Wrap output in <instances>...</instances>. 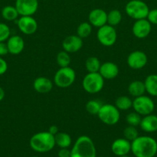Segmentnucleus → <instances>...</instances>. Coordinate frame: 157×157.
<instances>
[{
    "instance_id": "f257e3e1",
    "label": "nucleus",
    "mask_w": 157,
    "mask_h": 157,
    "mask_svg": "<svg viewBox=\"0 0 157 157\" xmlns=\"http://www.w3.org/2000/svg\"><path fill=\"white\" fill-rule=\"evenodd\" d=\"M131 151L135 157H154L157 153V141L148 136H139L131 142Z\"/></svg>"
},
{
    "instance_id": "f03ea898",
    "label": "nucleus",
    "mask_w": 157,
    "mask_h": 157,
    "mask_svg": "<svg viewBox=\"0 0 157 157\" xmlns=\"http://www.w3.org/2000/svg\"><path fill=\"white\" fill-rule=\"evenodd\" d=\"M30 147L37 153H47L55 146V136L49 131H43L34 134L29 140Z\"/></svg>"
},
{
    "instance_id": "7ed1b4c3",
    "label": "nucleus",
    "mask_w": 157,
    "mask_h": 157,
    "mask_svg": "<svg viewBox=\"0 0 157 157\" xmlns=\"http://www.w3.org/2000/svg\"><path fill=\"white\" fill-rule=\"evenodd\" d=\"M71 157H96V149L92 140L88 136H79L71 150Z\"/></svg>"
},
{
    "instance_id": "20e7f679",
    "label": "nucleus",
    "mask_w": 157,
    "mask_h": 157,
    "mask_svg": "<svg viewBox=\"0 0 157 157\" xmlns=\"http://www.w3.org/2000/svg\"><path fill=\"white\" fill-rule=\"evenodd\" d=\"M125 11L128 16L135 20L146 18L149 12V8L142 0H131L125 6Z\"/></svg>"
},
{
    "instance_id": "39448f33",
    "label": "nucleus",
    "mask_w": 157,
    "mask_h": 157,
    "mask_svg": "<svg viewBox=\"0 0 157 157\" xmlns=\"http://www.w3.org/2000/svg\"><path fill=\"white\" fill-rule=\"evenodd\" d=\"M104 80L99 72L88 73L83 78L82 85L85 91L94 94L103 90L104 87Z\"/></svg>"
},
{
    "instance_id": "423d86ee",
    "label": "nucleus",
    "mask_w": 157,
    "mask_h": 157,
    "mask_svg": "<svg viewBox=\"0 0 157 157\" xmlns=\"http://www.w3.org/2000/svg\"><path fill=\"white\" fill-rule=\"evenodd\" d=\"M120 110L112 104H103L97 116L99 119L106 125L116 124L120 119Z\"/></svg>"
},
{
    "instance_id": "0eeeda50",
    "label": "nucleus",
    "mask_w": 157,
    "mask_h": 157,
    "mask_svg": "<svg viewBox=\"0 0 157 157\" xmlns=\"http://www.w3.org/2000/svg\"><path fill=\"white\" fill-rule=\"evenodd\" d=\"M75 72L72 67H60L54 75V83L60 88L70 87L75 80Z\"/></svg>"
},
{
    "instance_id": "6e6552de",
    "label": "nucleus",
    "mask_w": 157,
    "mask_h": 157,
    "mask_svg": "<svg viewBox=\"0 0 157 157\" xmlns=\"http://www.w3.org/2000/svg\"><path fill=\"white\" fill-rule=\"evenodd\" d=\"M132 108L134 109V111L141 116H146L153 112L155 104L151 98L142 95L134 98L132 101Z\"/></svg>"
},
{
    "instance_id": "1a4fd4ad",
    "label": "nucleus",
    "mask_w": 157,
    "mask_h": 157,
    "mask_svg": "<svg viewBox=\"0 0 157 157\" xmlns=\"http://www.w3.org/2000/svg\"><path fill=\"white\" fill-rule=\"evenodd\" d=\"M97 39L101 44L106 47L112 46L117 39V33L113 26L106 24L99 28Z\"/></svg>"
},
{
    "instance_id": "9d476101",
    "label": "nucleus",
    "mask_w": 157,
    "mask_h": 157,
    "mask_svg": "<svg viewBox=\"0 0 157 157\" xmlns=\"http://www.w3.org/2000/svg\"><path fill=\"white\" fill-rule=\"evenodd\" d=\"M15 7L20 16H32L38 8V0H15Z\"/></svg>"
},
{
    "instance_id": "9b49d317",
    "label": "nucleus",
    "mask_w": 157,
    "mask_h": 157,
    "mask_svg": "<svg viewBox=\"0 0 157 157\" xmlns=\"http://www.w3.org/2000/svg\"><path fill=\"white\" fill-rule=\"evenodd\" d=\"M148 62L146 53L142 51H134L131 52L127 58V64L130 68L139 70L143 68Z\"/></svg>"
},
{
    "instance_id": "f8f14e48",
    "label": "nucleus",
    "mask_w": 157,
    "mask_h": 157,
    "mask_svg": "<svg viewBox=\"0 0 157 157\" xmlns=\"http://www.w3.org/2000/svg\"><path fill=\"white\" fill-rule=\"evenodd\" d=\"M17 25L22 33L27 35L34 34L38 29L37 21L32 16H21L18 18Z\"/></svg>"
},
{
    "instance_id": "ddd939ff",
    "label": "nucleus",
    "mask_w": 157,
    "mask_h": 157,
    "mask_svg": "<svg viewBox=\"0 0 157 157\" xmlns=\"http://www.w3.org/2000/svg\"><path fill=\"white\" fill-rule=\"evenodd\" d=\"M152 30V25L147 20V18L135 20L132 25V34L134 36L139 39L146 38L150 34Z\"/></svg>"
},
{
    "instance_id": "4468645a",
    "label": "nucleus",
    "mask_w": 157,
    "mask_h": 157,
    "mask_svg": "<svg viewBox=\"0 0 157 157\" xmlns=\"http://www.w3.org/2000/svg\"><path fill=\"white\" fill-rule=\"evenodd\" d=\"M62 45L65 52L68 53H75L83 48V38L77 35H69L63 40Z\"/></svg>"
},
{
    "instance_id": "2eb2a0df",
    "label": "nucleus",
    "mask_w": 157,
    "mask_h": 157,
    "mask_svg": "<svg viewBox=\"0 0 157 157\" xmlns=\"http://www.w3.org/2000/svg\"><path fill=\"white\" fill-rule=\"evenodd\" d=\"M111 150L115 156H126L131 151V142L126 138H119L113 141Z\"/></svg>"
},
{
    "instance_id": "dca6fc26",
    "label": "nucleus",
    "mask_w": 157,
    "mask_h": 157,
    "mask_svg": "<svg viewBox=\"0 0 157 157\" xmlns=\"http://www.w3.org/2000/svg\"><path fill=\"white\" fill-rule=\"evenodd\" d=\"M89 22L94 27H102L107 24V13L102 9H92L89 14Z\"/></svg>"
},
{
    "instance_id": "f3484780",
    "label": "nucleus",
    "mask_w": 157,
    "mask_h": 157,
    "mask_svg": "<svg viewBox=\"0 0 157 157\" xmlns=\"http://www.w3.org/2000/svg\"><path fill=\"white\" fill-rule=\"evenodd\" d=\"M9 53L12 55H18L22 52L25 48V42L23 38L19 35H12L8 38L7 41Z\"/></svg>"
},
{
    "instance_id": "a211bd4d",
    "label": "nucleus",
    "mask_w": 157,
    "mask_h": 157,
    "mask_svg": "<svg viewBox=\"0 0 157 157\" xmlns=\"http://www.w3.org/2000/svg\"><path fill=\"white\" fill-rule=\"evenodd\" d=\"M119 72L118 65L111 61H107L101 64L99 73L104 79L112 80L116 78Z\"/></svg>"
},
{
    "instance_id": "6ab92c4d",
    "label": "nucleus",
    "mask_w": 157,
    "mask_h": 157,
    "mask_svg": "<svg viewBox=\"0 0 157 157\" xmlns=\"http://www.w3.org/2000/svg\"><path fill=\"white\" fill-rule=\"evenodd\" d=\"M53 83L46 77H38L34 81L33 88L39 94H47L52 90Z\"/></svg>"
},
{
    "instance_id": "aec40b11",
    "label": "nucleus",
    "mask_w": 157,
    "mask_h": 157,
    "mask_svg": "<svg viewBox=\"0 0 157 157\" xmlns=\"http://www.w3.org/2000/svg\"><path fill=\"white\" fill-rule=\"evenodd\" d=\"M143 131L146 133H153L157 131V116L150 114L143 116L139 124Z\"/></svg>"
},
{
    "instance_id": "412c9836",
    "label": "nucleus",
    "mask_w": 157,
    "mask_h": 157,
    "mask_svg": "<svg viewBox=\"0 0 157 157\" xmlns=\"http://www.w3.org/2000/svg\"><path fill=\"white\" fill-rule=\"evenodd\" d=\"M128 91H129V94L134 98L144 95L145 92H146L144 82L140 81H132L128 87Z\"/></svg>"
},
{
    "instance_id": "4be33fe9",
    "label": "nucleus",
    "mask_w": 157,
    "mask_h": 157,
    "mask_svg": "<svg viewBox=\"0 0 157 157\" xmlns=\"http://www.w3.org/2000/svg\"><path fill=\"white\" fill-rule=\"evenodd\" d=\"M146 92L152 97H157V75H150L144 81Z\"/></svg>"
},
{
    "instance_id": "5701e85b",
    "label": "nucleus",
    "mask_w": 157,
    "mask_h": 157,
    "mask_svg": "<svg viewBox=\"0 0 157 157\" xmlns=\"http://www.w3.org/2000/svg\"><path fill=\"white\" fill-rule=\"evenodd\" d=\"M55 145L60 148H69L72 144V138L70 135L64 132H58L55 135Z\"/></svg>"
},
{
    "instance_id": "b1692460",
    "label": "nucleus",
    "mask_w": 157,
    "mask_h": 157,
    "mask_svg": "<svg viewBox=\"0 0 157 157\" xmlns=\"http://www.w3.org/2000/svg\"><path fill=\"white\" fill-rule=\"evenodd\" d=\"M2 16L6 21H15L18 19L19 14L17 11L16 8L12 6H6L2 9Z\"/></svg>"
},
{
    "instance_id": "393cba45",
    "label": "nucleus",
    "mask_w": 157,
    "mask_h": 157,
    "mask_svg": "<svg viewBox=\"0 0 157 157\" xmlns=\"http://www.w3.org/2000/svg\"><path fill=\"white\" fill-rule=\"evenodd\" d=\"M115 106L122 111H126L132 107V101L127 96H120L115 100Z\"/></svg>"
},
{
    "instance_id": "a878e982",
    "label": "nucleus",
    "mask_w": 157,
    "mask_h": 157,
    "mask_svg": "<svg viewBox=\"0 0 157 157\" xmlns=\"http://www.w3.org/2000/svg\"><path fill=\"white\" fill-rule=\"evenodd\" d=\"M123 19L122 13L118 9H112L107 13V24L111 26H116Z\"/></svg>"
},
{
    "instance_id": "bb28decb",
    "label": "nucleus",
    "mask_w": 157,
    "mask_h": 157,
    "mask_svg": "<svg viewBox=\"0 0 157 157\" xmlns=\"http://www.w3.org/2000/svg\"><path fill=\"white\" fill-rule=\"evenodd\" d=\"M86 68L89 73H95L99 72L101 66L99 60L96 57H89L86 61Z\"/></svg>"
},
{
    "instance_id": "cd10ccee",
    "label": "nucleus",
    "mask_w": 157,
    "mask_h": 157,
    "mask_svg": "<svg viewBox=\"0 0 157 157\" xmlns=\"http://www.w3.org/2000/svg\"><path fill=\"white\" fill-rule=\"evenodd\" d=\"M92 25L89 22H82L77 28V35L82 38H88L92 33Z\"/></svg>"
},
{
    "instance_id": "c85d7f7f",
    "label": "nucleus",
    "mask_w": 157,
    "mask_h": 157,
    "mask_svg": "<svg viewBox=\"0 0 157 157\" xmlns=\"http://www.w3.org/2000/svg\"><path fill=\"white\" fill-rule=\"evenodd\" d=\"M56 62L59 67H69L71 63V58L69 53L65 52L64 50L62 52H60L57 54L56 56Z\"/></svg>"
},
{
    "instance_id": "c756f323",
    "label": "nucleus",
    "mask_w": 157,
    "mask_h": 157,
    "mask_svg": "<svg viewBox=\"0 0 157 157\" xmlns=\"http://www.w3.org/2000/svg\"><path fill=\"white\" fill-rule=\"evenodd\" d=\"M102 105L101 102L97 100H90L86 104V110L89 114L97 115Z\"/></svg>"
},
{
    "instance_id": "7c9ffc66",
    "label": "nucleus",
    "mask_w": 157,
    "mask_h": 157,
    "mask_svg": "<svg viewBox=\"0 0 157 157\" xmlns=\"http://www.w3.org/2000/svg\"><path fill=\"white\" fill-rule=\"evenodd\" d=\"M123 135H124V138H126V140L132 142V141H133L134 140H135L138 137L139 133L135 127L129 125L123 130Z\"/></svg>"
},
{
    "instance_id": "2f4dec72",
    "label": "nucleus",
    "mask_w": 157,
    "mask_h": 157,
    "mask_svg": "<svg viewBox=\"0 0 157 157\" xmlns=\"http://www.w3.org/2000/svg\"><path fill=\"white\" fill-rule=\"evenodd\" d=\"M141 120V115L139 114V113H136L135 111L129 113L126 117V122H127V124H129V126H132V127L139 126Z\"/></svg>"
},
{
    "instance_id": "473e14b6",
    "label": "nucleus",
    "mask_w": 157,
    "mask_h": 157,
    "mask_svg": "<svg viewBox=\"0 0 157 157\" xmlns=\"http://www.w3.org/2000/svg\"><path fill=\"white\" fill-rule=\"evenodd\" d=\"M10 28L5 23L0 22V42L7 41L8 38L11 36Z\"/></svg>"
},
{
    "instance_id": "72a5a7b5",
    "label": "nucleus",
    "mask_w": 157,
    "mask_h": 157,
    "mask_svg": "<svg viewBox=\"0 0 157 157\" xmlns=\"http://www.w3.org/2000/svg\"><path fill=\"white\" fill-rule=\"evenodd\" d=\"M146 18L151 23V25H157V9H153L151 10L149 9Z\"/></svg>"
},
{
    "instance_id": "f704fd0d",
    "label": "nucleus",
    "mask_w": 157,
    "mask_h": 157,
    "mask_svg": "<svg viewBox=\"0 0 157 157\" xmlns=\"http://www.w3.org/2000/svg\"><path fill=\"white\" fill-rule=\"evenodd\" d=\"M8 64L2 57H0V75H2L7 71Z\"/></svg>"
},
{
    "instance_id": "c9c22d12",
    "label": "nucleus",
    "mask_w": 157,
    "mask_h": 157,
    "mask_svg": "<svg viewBox=\"0 0 157 157\" xmlns=\"http://www.w3.org/2000/svg\"><path fill=\"white\" fill-rule=\"evenodd\" d=\"M9 54V49H8L7 44L5 41L0 42V57H2Z\"/></svg>"
},
{
    "instance_id": "e433bc0d",
    "label": "nucleus",
    "mask_w": 157,
    "mask_h": 157,
    "mask_svg": "<svg viewBox=\"0 0 157 157\" xmlns=\"http://www.w3.org/2000/svg\"><path fill=\"white\" fill-rule=\"evenodd\" d=\"M58 157H71V150L68 148H61L58 152Z\"/></svg>"
},
{
    "instance_id": "4c0bfd02",
    "label": "nucleus",
    "mask_w": 157,
    "mask_h": 157,
    "mask_svg": "<svg viewBox=\"0 0 157 157\" xmlns=\"http://www.w3.org/2000/svg\"><path fill=\"white\" fill-rule=\"evenodd\" d=\"M48 131L49 132V133H51V134H52L53 136H55V134H57V133H58V128L57 126L55 125H52L49 128V130Z\"/></svg>"
},
{
    "instance_id": "58836bf2",
    "label": "nucleus",
    "mask_w": 157,
    "mask_h": 157,
    "mask_svg": "<svg viewBox=\"0 0 157 157\" xmlns=\"http://www.w3.org/2000/svg\"><path fill=\"white\" fill-rule=\"evenodd\" d=\"M5 95H6V93H5L4 89L2 87H0V101H2L5 98Z\"/></svg>"
},
{
    "instance_id": "ea45409f",
    "label": "nucleus",
    "mask_w": 157,
    "mask_h": 157,
    "mask_svg": "<svg viewBox=\"0 0 157 157\" xmlns=\"http://www.w3.org/2000/svg\"><path fill=\"white\" fill-rule=\"evenodd\" d=\"M119 157H129V156H128L127 155H126V156H119Z\"/></svg>"
},
{
    "instance_id": "a19ab883",
    "label": "nucleus",
    "mask_w": 157,
    "mask_h": 157,
    "mask_svg": "<svg viewBox=\"0 0 157 157\" xmlns=\"http://www.w3.org/2000/svg\"><path fill=\"white\" fill-rule=\"evenodd\" d=\"M32 157H35V156H32Z\"/></svg>"
}]
</instances>
